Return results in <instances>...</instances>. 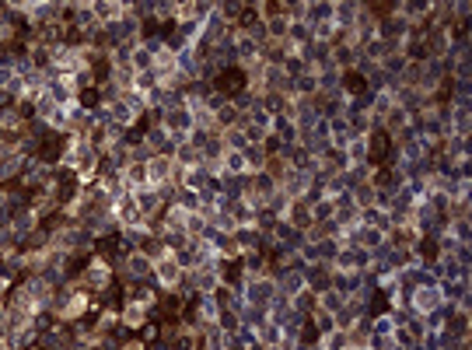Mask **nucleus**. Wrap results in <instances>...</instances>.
Here are the masks:
<instances>
[{
  "label": "nucleus",
  "instance_id": "nucleus-1",
  "mask_svg": "<svg viewBox=\"0 0 472 350\" xmlns=\"http://www.w3.org/2000/svg\"><path fill=\"white\" fill-rule=\"evenodd\" d=\"M242 81H245V77H242L238 70H231L227 77H220V88H227V91H234V88H242Z\"/></svg>",
  "mask_w": 472,
  "mask_h": 350
}]
</instances>
